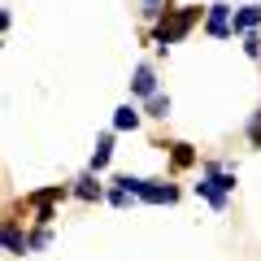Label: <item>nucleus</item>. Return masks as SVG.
Returning a JSON list of instances; mask_svg holds the SVG:
<instances>
[{
  "mask_svg": "<svg viewBox=\"0 0 261 261\" xmlns=\"http://www.w3.org/2000/svg\"><path fill=\"white\" fill-rule=\"evenodd\" d=\"M257 5H261V0H257Z\"/></svg>",
  "mask_w": 261,
  "mask_h": 261,
  "instance_id": "14",
  "label": "nucleus"
},
{
  "mask_svg": "<svg viewBox=\"0 0 261 261\" xmlns=\"http://www.w3.org/2000/svg\"><path fill=\"white\" fill-rule=\"evenodd\" d=\"M79 196H83V200H96V196H100V183H96V178H79Z\"/></svg>",
  "mask_w": 261,
  "mask_h": 261,
  "instance_id": "10",
  "label": "nucleus"
},
{
  "mask_svg": "<svg viewBox=\"0 0 261 261\" xmlns=\"http://www.w3.org/2000/svg\"><path fill=\"white\" fill-rule=\"evenodd\" d=\"M244 53H248V57H261V39L252 35V31H248V35H244Z\"/></svg>",
  "mask_w": 261,
  "mask_h": 261,
  "instance_id": "11",
  "label": "nucleus"
},
{
  "mask_svg": "<svg viewBox=\"0 0 261 261\" xmlns=\"http://www.w3.org/2000/svg\"><path fill=\"white\" fill-rule=\"evenodd\" d=\"M109 157H113V140L105 135V140L96 144V152H92V170H105V166H109Z\"/></svg>",
  "mask_w": 261,
  "mask_h": 261,
  "instance_id": "8",
  "label": "nucleus"
},
{
  "mask_svg": "<svg viewBox=\"0 0 261 261\" xmlns=\"http://www.w3.org/2000/svg\"><path fill=\"white\" fill-rule=\"evenodd\" d=\"M174 161H178V166H187V161H192V152H187V144H174Z\"/></svg>",
  "mask_w": 261,
  "mask_h": 261,
  "instance_id": "12",
  "label": "nucleus"
},
{
  "mask_svg": "<svg viewBox=\"0 0 261 261\" xmlns=\"http://www.w3.org/2000/svg\"><path fill=\"white\" fill-rule=\"evenodd\" d=\"M205 31H209V35H218V39H226V35H231V9H226V5H209Z\"/></svg>",
  "mask_w": 261,
  "mask_h": 261,
  "instance_id": "3",
  "label": "nucleus"
},
{
  "mask_svg": "<svg viewBox=\"0 0 261 261\" xmlns=\"http://www.w3.org/2000/svg\"><path fill=\"white\" fill-rule=\"evenodd\" d=\"M261 22V5H244L240 13H235V22H231V31H240V35H248L252 27Z\"/></svg>",
  "mask_w": 261,
  "mask_h": 261,
  "instance_id": "5",
  "label": "nucleus"
},
{
  "mask_svg": "<svg viewBox=\"0 0 261 261\" xmlns=\"http://www.w3.org/2000/svg\"><path fill=\"white\" fill-rule=\"evenodd\" d=\"M148 113H152V118H166V113H170V96L152 92V96H148Z\"/></svg>",
  "mask_w": 261,
  "mask_h": 261,
  "instance_id": "9",
  "label": "nucleus"
},
{
  "mask_svg": "<svg viewBox=\"0 0 261 261\" xmlns=\"http://www.w3.org/2000/svg\"><path fill=\"white\" fill-rule=\"evenodd\" d=\"M140 126V109L135 105H122L118 113H113V130H135Z\"/></svg>",
  "mask_w": 261,
  "mask_h": 261,
  "instance_id": "7",
  "label": "nucleus"
},
{
  "mask_svg": "<svg viewBox=\"0 0 261 261\" xmlns=\"http://www.w3.org/2000/svg\"><path fill=\"white\" fill-rule=\"evenodd\" d=\"M196 192L205 196V200H209V205H214V209H222V205H226V196L235 192V174H226V170L209 166V170H205V178L196 183Z\"/></svg>",
  "mask_w": 261,
  "mask_h": 261,
  "instance_id": "1",
  "label": "nucleus"
},
{
  "mask_svg": "<svg viewBox=\"0 0 261 261\" xmlns=\"http://www.w3.org/2000/svg\"><path fill=\"white\" fill-rule=\"evenodd\" d=\"M130 92H135V96H152V92H157V74H152L148 65H140V70H135V79H130Z\"/></svg>",
  "mask_w": 261,
  "mask_h": 261,
  "instance_id": "6",
  "label": "nucleus"
},
{
  "mask_svg": "<svg viewBox=\"0 0 261 261\" xmlns=\"http://www.w3.org/2000/svg\"><path fill=\"white\" fill-rule=\"evenodd\" d=\"M144 5H157V0H144Z\"/></svg>",
  "mask_w": 261,
  "mask_h": 261,
  "instance_id": "13",
  "label": "nucleus"
},
{
  "mask_svg": "<svg viewBox=\"0 0 261 261\" xmlns=\"http://www.w3.org/2000/svg\"><path fill=\"white\" fill-rule=\"evenodd\" d=\"M196 18H200V9H192V5H183V9H174V13H170L166 22H161V31H157V44H161V48H166V44H174V39L183 35V31L192 27Z\"/></svg>",
  "mask_w": 261,
  "mask_h": 261,
  "instance_id": "2",
  "label": "nucleus"
},
{
  "mask_svg": "<svg viewBox=\"0 0 261 261\" xmlns=\"http://www.w3.org/2000/svg\"><path fill=\"white\" fill-rule=\"evenodd\" d=\"M140 196L148 205H170V200H178V192L170 183H148V178H140Z\"/></svg>",
  "mask_w": 261,
  "mask_h": 261,
  "instance_id": "4",
  "label": "nucleus"
}]
</instances>
